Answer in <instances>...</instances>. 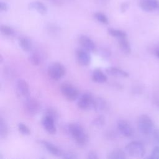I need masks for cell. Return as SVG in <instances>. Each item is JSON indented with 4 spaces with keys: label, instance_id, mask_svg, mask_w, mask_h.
<instances>
[{
    "label": "cell",
    "instance_id": "cell-4",
    "mask_svg": "<svg viewBox=\"0 0 159 159\" xmlns=\"http://www.w3.org/2000/svg\"><path fill=\"white\" fill-rule=\"evenodd\" d=\"M66 73L65 67L59 62L52 63L48 68V75L53 80L58 81Z\"/></svg>",
    "mask_w": 159,
    "mask_h": 159
},
{
    "label": "cell",
    "instance_id": "cell-25",
    "mask_svg": "<svg viewBox=\"0 0 159 159\" xmlns=\"http://www.w3.org/2000/svg\"><path fill=\"white\" fill-rule=\"evenodd\" d=\"M8 134V127L7 125L4 121V120L2 119V117H1L0 119V137L1 139H4L7 137Z\"/></svg>",
    "mask_w": 159,
    "mask_h": 159
},
{
    "label": "cell",
    "instance_id": "cell-34",
    "mask_svg": "<svg viewBox=\"0 0 159 159\" xmlns=\"http://www.w3.org/2000/svg\"><path fill=\"white\" fill-rule=\"evenodd\" d=\"M106 137L107 139H115L116 137V134L113 132V131H107L106 134Z\"/></svg>",
    "mask_w": 159,
    "mask_h": 159
},
{
    "label": "cell",
    "instance_id": "cell-23",
    "mask_svg": "<svg viewBox=\"0 0 159 159\" xmlns=\"http://www.w3.org/2000/svg\"><path fill=\"white\" fill-rule=\"evenodd\" d=\"M29 61L32 65L38 66L41 63L42 57L38 52H33L29 56Z\"/></svg>",
    "mask_w": 159,
    "mask_h": 159
},
{
    "label": "cell",
    "instance_id": "cell-12",
    "mask_svg": "<svg viewBox=\"0 0 159 159\" xmlns=\"http://www.w3.org/2000/svg\"><path fill=\"white\" fill-rule=\"evenodd\" d=\"M78 42L82 48L88 52H93L95 50V43L89 37L85 35H81L78 38Z\"/></svg>",
    "mask_w": 159,
    "mask_h": 159
},
{
    "label": "cell",
    "instance_id": "cell-38",
    "mask_svg": "<svg viewBox=\"0 0 159 159\" xmlns=\"http://www.w3.org/2000/svg\"><path fill=\"white\" fill-rule=\"evenodd\" d=\"M155 54H156L157 57L158 58H159V48L157 50V51H156V52H155Z\"/></svg>",
    "mask_w": 159,
    "mask_h": 159
},
{
    "label": "cell",
    "instance_id": "cell-20",
    "mask_svg": "<svg viewBox=\"0 0 159 159\" xmlns=\"http://www.w3.org/2000/svg\"><path fill=\"white\" fill-rule=\"evenodd\" d=\"M29 7L30 9H35L39 14H42V15L45 14L47 12V7L45 6V5L40 1L31 2L29 4Z\"/></svg>",
    "mask_w": 159,
    "mask_h": 159
},
{
    "label": "cell",
    "instance_id": "cell-24",
    "mask_svg": "<svg viewBox=\"0 0 159 159\" xmlns=\"http://www.w3.org/2000/svg\"><path fill=\"white\" fill-rule=\"evenodd\" d=\"M106 119L102 115H99L97 116L92 120V125L98 129H100L104 127Z\"/></svg>",
    "mask_w": 159,
    "mask_h": 159
},
{
    "label": "cell",
    "instance_id": "cell-16",
    "mask_svg": "<svg viewBox=\"0 0 159 159\" xmlns=\"http://www.w3.org/2000/svg\"><path fill=\"white\" fill-rule=\"evenodd\" d=\"M94 111L100 112L104 111L107 107V102L104 99L101 97L94 98L93 106Z\"/></svg>",
    "mask_w": 159,
    "mask_h": 159
},
{
    "label": "cell",
    "instance_id": "cell-33",
    "mask_svg": "<svg viewBox=\"0 0 159 159\" xmlns=\"http://www.w3.org/2000/svg\"><path fill=\"white\" fill-rule=\"evenodd\" d=\"M129 4L128 2H123L121 6H120V11L122 12H125L127 9L129 8Z\"/></svg>",
    "mask_w": 159,
    "mask_h": 159
},
{
    "label": "cell",
    "instance_id": "cell-30",
    "mask_svg": "<svg viewBox=\"0 0 159 159\" xmlns=\"http://www.w3.org/2000/svg\"><path fill=\"white\" fill-rule=\"evenodd\" d=\"M150 159H159V145L155 146L148 157Z\"/></svg>",
    "mask_w": 159,
    "mask_h": 159
},
{
    "label": "cell",
    "instance_id": "cell-3",
    "mask_svg": "<svg viewBox=\"0 0 159 159\" xmlns=\"http://www.w3.org/2000/svg\"><path fill=\"white\" fill-rule=\"evenodd\" d=\"M138 129L140 133L148 135L153 132L155 125L150 116L147 114L141 115L138 119Z\"/></svg>",
    "mask_w": 159,
    "mask_h": 159
},
{
    "label": "cell",
    "instance_id": "cell-32",
    "mask_svg": "<svg viewBox=\"0 0 159 159\" xmlns=\"http://www.w3.org/2000/svg\"><path fill=\"white\" fill-rule=\"evenodd\" d=\"M87 158H88V159H97V158H98V154L95 152L91 151L88 153V156H87Z\"/></svg>",
    "mask_w": 159,
    "mask_h": 159
},
{
    "label": "cell",
    "instance_id": "cell-1",
    "mask_svg": "<svg viewBox=\"0 0 159 159\" xmlns=\"http://www.w3.org/2000/svg\"><path fill=\"white\" fill-rule=\"evenodd\" d=\"M68 131L76 143L80 146L86 145L88 136L83 127L78 123H71L68 126Z\"/></svg>",
    "mask_w": 159,
    "mask_h": 159
},
{
    "label": "cell",
    "instance_id": "cell-6",
    "mask_svg": "<svg viewBox=\"0 0 159 159\" xmlns=\"http://www.w3.org/2000/svg\"><path fill=\"white\" fill-rule=\"evenodd\" d=\"M24 109L27 115L30 116H35L40 110V104L36 99L27 97L24 104Z\"/></svg>",
    "mask_w": 159,
    "mask_h": 159
},
{
    "label": "cell",
    "instance_id": "cell-2",
    "mask_svg": "<svg viewBox=\"0 0 159 159\" xmlns=\"http://www.w3.org/2000/svg\"><path fill=\"white\" fill-rule=\"evenodd\" d=\"M127 154L134 158H142L145 154V148L140 142L132 141L129 143L125 147Z\"/></svg>",
    "mask_w": 159,
    "mask_h": 159
},
{
    "label": "cell",
    "instance_id": "cell-22",
    "mask_svg": "<svg viewBox=\"0 0 159 159\" xmlns=\"http://www.w3.org/2000/svg\"><path fill=\"white\" fill-rule=\"evenodd\" d=\"M109 34L114 37L117 38V39L125 37H127V35L126 34L125 32L122 30H119V29H113V28H109L107 30Z\"/></svg>",
    "mask_w": 159,
    "mask_h": 159
},
{
    "label": "cell",
    "instance_id": "cell-28",
    "mask_svg": "<svg viewBox=\"0 0 159 159\" xmlns=\"http://www.w3.org/2000/svg\"><path fill=\"white\" fill-rule=\"evenodd\" d=\"M17 129H18L19 132L20 134H22V135H28L30 134V129L28 127V126H27L25 124H24L22 122H20L18 124Z\"/></svg>",
    "mask_w": 159,
    "mask_h": 159
},
{
    "label": "cell",
    "instance_id": "cell-29",
    "mask_svg": "<svg viewBox=\"0 0 159 159\" xmlns=\"http://www.w3.org/2000/svg\"><path fill=\"white\" fill-rule=\"evenodd\" d=\"M45 115H47L48 116L51 117L52 118H53L55 120H57V119L58 117V112H57V111L55 109L52 108V107H49L47 109Z\"/></svg>",
    "mask_w": 159,
    "mask_h": 159
},
{
    "label": "cell",
    "instance_id": "cell-7",
    "mask_svg": "<svg viewBox=\"0 0 159 159\" xmlns=\"http://www.w3.org/2000/svg\"><path fill=\"white\" fill-rule=\"evenodd\" d=\"M94 100V97L89 93H83L78 100L77 105L78 107L81 109H87L90 107H92L93 102Z\"/></svg>",
    "mask_w": 159,
    "mask_h": 159
},
{
    "label": "cell",
    "instance_id": "cell-13",
    "mask_svg": "<svg viewBox=\"0 0 159 159\" xmlns=\"http://www.w3.org/2000/svg\"><path fill=\"white\" fill-rule=\"evenodd\" d=\"M158 0H140L139 6L145 12H152L158 7Z\"/></svg>",
    "mask_w": 159,
    "mask_h": 159
},
{
    "label": "cell",
    "instance_id": "cell-36",
    "mask_svg": "<svg viewBox=\"0 0 159 159\" xmlns=\"http://www.w3.org/2000/svg\"><path fill=\"white\" fill-rule=\"evenodd\" d=\"M8 9L7 4L4 2H1L0 3V9L1 11H6Z\"/></svg>",
    "mask_w": 159,
    "mask_h": 159
},
{
    "label": "cell",
    "instance_id": "cell-8",
    "mask_svg": "<svg viewBox=\"0 0 159 159\" xmlns=\"http://www.w3.org/2000/svg\"><path fill=\"white\" fill-rule=\"evenodd\" d=\"M117 127L119 132L125 137H130L134 134V130L130 124L125 120H119Z\"/></svg>",
    "mask_w": 159,
    "mask_h": 159
},
{
    "label": "cell",
    "instance_id": "cell-11",
    "mask_svg": "<svg viewBox=\"0 0 159 159\" xmlns=\"http://www.w3.org/2000/svg\"><path fill=\"white\" fill-rule=\"evenodd\" d=\"M16 89L17 94L20 96V97H29V86L25 80L23 79L18 80L16 82Z\"/></svg>",
    "mask_w": 159,
    "mask_h": 159
},
{
    "label": "cell",
    "instance_id": "cell-9",
    "mask_svg": "<svg viewBox=\"0 0 159 159\" xmlns=\"http://www.w3.org/2000/svg\"><path fill=\"white\" fill-rule=\"evenodd\" d=\"M55 120L50 116L45 115L42 119V125L44 130L50 134H55L57 132V128L55 124Z\"/></svg>",
    "mask_w": 159,
    "mask_h": 159
},
{
    "label": "cell",
    "instance_id": "cell-18",
    "mask_svg": "<svg viewBox=\"0 0 159 159\" xmlns=\"http://www.w3.org/2000/svg\"><path fill=\"white\" fill-rule=\"evenodd\" d=\"M119 45L121 51L125 54H130L131 52V47L127 37L118 39Z\"/></svg>",
    "mask_w": 159,
    "mask_h": 159
},
{
    "label": "cell",
    "instance_id": "cell-21",
    "mask_svg": "<svg viewBox=\"0 0 159 159\" xmlns=\"http://www.w3.org/2000/svg\"><path fill=\"white\" fill-rule=\"evenodd\" d=\"M19 44L22 50L25 52H30L32 48L31 40L25 37H22L19 40Z\"/></svg>",
    "mask_w": 159,
    "mask_h": 159
},
{
    "label": "cell",
    "instance_id": "cell-26",
    "mask_svg": "<svg viewBox=\"0 0 159 159\" xmlns=\"http://www.w3.org/2000/svg\"><path fill=\"white\" fill-rule=\"evenodd\" d=\"M1 32L4 35L8 36V37L12 36L15 34L14 30L11 27H9L6 25H1Z\"/></svg>",
    "mask_w": 159,
    "mask_h": 159
},
{
    "label": "cell",
    "instance_id": "cell-5",
    "mask_svg": "<svg viewBox=\"0 0 159 159\" xmlns=\"http://www.w3.org/2000/svg\"><path fill=\"white\" fill-rule=\"evenodd\" d=\"M60 91L62 95L70 101H73L77 99L79 96L78 89L68 83H64L61 85Z\"/></svg>",
    "mask_w": 159,
    "mask_h": 159
},
{
    "label": "cell",
    "instance_id": "cell-19",
    "mask_svg": "<svg viewBox=\"0 0 159 159\" xmlns=\"http://www.w3.org/2000/svg\"><path fill=\"white\" fill-rule=\"evenodd\" d=\"M126 157V152L120 148L114 149L110 152L107 156L108 159H124Z\"/></svg>",
    "mask_w": 159,
    "mask_h": 159
},
{
    "label": "cell",
    "instance_id": "cell-15",
    "mask_svg": "<svg viewBox=\"0 0 159 159\" xmlns=\"http://www.w3.org/2000/svg\"><path fill=\"white\" fill-rule=\"evenodd\" d=\"M106 72L107 74L113 76H116V77H120V78H127L129 76V74L120 69L117 67H114V66H111L106 69Z\"/></svg>",
    "mask_w": 159,
    "mask_h": 159
},
{
    "label": "cell",
    "instance_id": "cell-27",
    "mask_svg": "<svg viewBox=\"0 0 159 159\" xmlns=\"http://www.w3.org/2000/svg\"><path fill=\"white\" fill-rule=\"evenodd\" d=\"M94 18L101 24H109V19L104 14L100 12H97L94 14Z\"/></svg>",
    "mask_w": 159,
    "mask_h": 159
},
{
    "label": "cell",
    "instance_id": "cell-37",
    "mask_svg": "<svg viewBox=\"0 0 159 159\" xmlns=\"http://www.w3.org/2000/svg\"><path fill=\"white\" fill-rule=\"evenodd\" d=\"M153 101L154 104L159 109V96H155L153 98Z\"/></svg>",
    "mask_w": 159,
    "mask_h": 159
},
{
    "label": "cell",
    "instance_id": "cell-17",
    "mask_svg": "<svg viewBox=\"0 0 159 159\" xmlns=\"http://www.w3.org/2000/svg\"><path fill=\"white\" fill-rule=\"evenodd\" d=\"M91 78L93 81L97 83H104L107 80V76L99 69L93 71Z\"/></svg>",
    "mask_w": 159,
    "mask_h": 159
},
{
    "label": "cell",
    "instance_id": "cell-35",
    "mask_svg": "<svg viewBox=\"0 0 159 159\" xmlns=\"http://www.w3.org/2000/svg\"><path fill=\"white\" fill-rule=\"evenodd\" d=\"M153 133L155 140L159 144V129H155Z\"/></svg>",
    "mask_w": 159,
    "mask_h": 159
},
{
    "label": "cell",
    "instance_id": "cell-14",
    "mask_svg": "<svg viewBox=\"0 0 159 159\" xmlns=\"http://www.w3.org/2000/svg\"><path fill=\"white\" fill-rule=\"evenodd\" d=\"M41 143L48 153L55 157H62L63 152L53 143L45 140L41 141Z\"/></svg>",
    "mask_w": 159,
    "mask_h": 159
},
{
    "label": "cell",
    "instance_id": "cell-10",
    "mask_svg": "<svg viewBox=\"0 0 159 159\" xmlns=\"http://www.w3.org/2000/svg\"><path fill=\"white\" fill-rule=\"evenodd\" d=\"M76 57L78 63L83 66H88L90 63L91 56L89 54V52L83 48L76 50Z\"/></svg>",
    "mask_w": 159,
    "mask_h": 159
},
{
    "label": "cell",
    "instance_id": "cell-31",
    "mask_svg": "<svg viewBox=\"0 0 159 159\" xmlns=\"http://www.w3.org/2000/svg\"><path fill=\"white\" fill-rule=\"evenodd\" d=\"M61 157L64 158H70V159H75V158H78V157L76 155V154L71 152H63Z\"/></svg>",
    "mask_w": 159,
    "mask_h": 159
}]
</instances>
